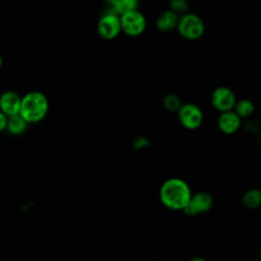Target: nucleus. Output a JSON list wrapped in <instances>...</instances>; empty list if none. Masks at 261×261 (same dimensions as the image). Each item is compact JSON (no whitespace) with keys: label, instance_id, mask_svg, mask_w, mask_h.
<instances>
[{"label":"nucleus","instance_id":"f257e3e1","mask_svg":"<svg viewBox=\"0 0 261 261\" xmlns=\"http://www.w3.org/2000/svg\"><path fill=\"white\" fill-rule=\"evenodd\" d=\"M192 194L189 184L179 177L167 178L159 188L161 204L172 211H182Z\"/></svg>","mask_w":261,"mask_h":261},{"label":"nucleus","instance_id":"f03ea898","mask_svg":"<svg viewBox=\"0 0 261 261\" xmlns=\"http://www.w3.org/2000/svg\"><path fill=\"white\" fill-rule=\"evenodd\" d=\"M49 111V100L40 91H31L21 97L18 114L28 123H37L43 120Z\"/></svg>","mask_w":261,"mask_h":261},{"label":"nucleus","instance_id":"7ed1b4c3","mask_svg":"<svg viewBox=\"0 0 261 261\" xmlns=\"http://www.w3.org/2000/svg\"><path fill=\"white\" fill-rule=\"evenodd\" d=\"M176 31L181 38L188 41H196L204 35L205 23L198 14L187 12L179 15Z\"/></svg>","mask_w":261,"mask_h":261},{"label":"nucleus","instance_id":"20e7f679","mask_svg":"<svg viewBox=\"0 0 261 261\" xmlns=\"http://www.w3.org/2000/svg\"><path fill=\"white\" fill-rule=\"evenodd\" d=\"M121 32L128 37L141 36L147 27L145 15L139 10H130L119 15Z\"/></svg>","mask_w":261,"mask_h":261},{"label":"nucleus","instance_id":"39448f33","mask_svg":"<svg viewBox=\"0 0 261 261\" xmlns=\"http://www.w3.org/2000/svg\"><path fill=\"white\" fill-rule=\"evenodd\" d=\"M176 114L180 125L186 129H198L203 123L204 115L202 109L195 103H182Z\"/></svg>","mask_w":261,"mask_h":261},{"label":"nucleus","instance_id":"423d86ee","mask_svg":"<svg viewBox=\"0 0 261 261\" xmlns=\"http://www.w3.org/2000/svg\"><path fill=\"white\" fill-rule=\"evenodd\" d=\"M213 206V198L206 191H199L192 194L182 212L188 216H197L208 212Z\"/></svg>","mask_w":261,"mask_h":261},{"label":"nucleus","instance_id":"0eeeda50","mask_svg":"<svg viewBox=\"0 0 261 261\" xmlns=\"http://www.w3.org/2000/svg\"><path fill=\"white\" fill-rule=\"evenodd\" d=\"M210 102L212 107L221 113L233 109L237 102V97L234 92L229 87L219 86L212 91Z\"/></svg>","mask_w":261,"mask_h":261},{"label":"nucleus","instance_id":"6e6552de","mask_svg":"<svg viewBox=\"0 0 261 261\" xmlns=\"http://www.w3.org/2000/svg\"><path fill=\"white\" fill-rule=\"evenodd\" d=\"M121 33L118 15L102 13L97 22V34L103 40H113Z\"/></svg>","mask_w":261,"mask_h":261},{"label":"nucleus","instance_id":"1a4fd4ad","mask_svg":"<svg viewBox=\"0 0 261 261\" xmlns=\"http://www.w3.org/2000/svg\"><path fill=\"white\" fill-rule=\"evenodd\" d=\"M21 96L12 90H6L0 94V111L6 116L18 114Z\"/></svg>","mask_w":261,"mask_h":261},{"label":"nucleus","instance_id":"9d476101","mask_svg":"<svg viewBox=\"0 0 261 261\" xmlns=\"http://www.w3.org/2000/svg\"><path fill=\"white\" fill-rule=\"evenodd\" d=\"M242 124V118L233 111L221 112L217 118V126L221 133L224 135L236 134Z\"/></svg>","mask_w":261,"mask_h":261},{"label":"nucleus","instance_id":"9b49d317","mask_svg":"<svg viewBox=\"0 0 261 261\" xmlns=\"http://www.w3.org/2000/svg\"><path fill=\"white\" fill-rule=\"evenodd\" d=\"M179 15L170 9L162 11L156 18L155 27L161 33H170L176 30Z\"/></svg>","mask_w":261,"mask_h":261},{"label":"nucleus","instance_id":"f8f14e48","mask_svg":"<svg viewBox=\"0 0 261 261\" xmlns=\"http://www.w3.org/2000/svg\"><path fill=\"white\" fill-rule=\"evenodd\" d=\"M28 124L29 123L19 114H14L8 116L6 130L12 136H20L27 130Z\"/></svg>","mask_w":261,"mask_h":261},{"label":"nucleus","instance_id":"ddd939ff","mask_svg":"<svg viewBox=\"0 0 261 261\" xmlns=\"http://www.w3.org/2000/svg\"><path fill=\"white\" fill-rule=\"evenodd\" d=\"M242 203L249 210L259 208L261 205V190L250 189L246 191L242 197Z\"/></svg>","mask_w":261,"mask_h":261},{"label":"nucleus","instance_id":"4468645a","mask_svg":"<svg viewBox=\"0 0 261 261\" xmlns=\"http://www.w3.org/2000/svg\"><path fill=\"white\" fill-rule=\"evenodd\" d=\"M232 110L241 118H248L253 114V112L255 110V106L251 100L244 98L241 100H237Z\"/></svg>","mask_w":261,"mask_h":261},{"label":"nucleus","instance_id":"2eb2a0df","mask_svg":"<svg viewBox=\"0 0 261 261\" xmlns=\"http://www.w3.org/2000/svg\"><path fill=\"white\" fill-rule=\"evenodd\" d=\"M182 102L178 95L174 93H169L163 97L162 105L165 110L168 112H177L179 107L181 106Z\"/></svg>","mask_w":261,"mask_h":261},{"label":"nucleus","instance_id":"dca6fc26","mask_svg":"<svg viewBox=\"0 0 261 261\" xmlns=\"http://www.w3.org/2000/svg\"><path fill=\"white\" fill-rule=\"evenodd\" d=\"M169 9L177 15H182L189 10L188 0H169Z\"/></svg>","mask_w":261,"mask_h":261},{"label":"nucleus","instance_id":"f3484780","mask_svg":"<svg viewBox=\"0 0 261 261\" xmlns=\"http://www.w3.org/2000/svg\"><path fill=\"white\" fill-rule=\"evenodd\" d=\"M103 13L114 14V15L119 16L121 14V10H120L118 1L117 0H105L103 3Z\"/></svg>","mask_w":261,"mask_h":261},{"label":"nucleus","instance_id":"a211bd4d","mask_svg":"<svg viewBox=\"0 0 261 261\" xmlns=\"http://www.w3.org/2000/svg\"><path fill=\"white\" fill-rule=\"evenodd\" d=\"M117 1L120 6L121 14L126 11L136 10L139 8V5H140V0H117Z\"/></svg>","mask_w":261,"mask_h":261},{"label":"nucleus","instance_id":"6ab92c4d","mask_svg":"<svg viewBox=\"0 0 261 261\" xmlns=\"http://www.w3.org/2000/svg\"><path fill=\"white\" fill-rule=\"evenodd\" d=\"M149 140L145 136H138L133 141V148L136 150H141L149 146Z\"/></svg>","mask_w":261,"mask_h":261},{"label":"nucleus","instance_id":"aec40b11","mask_svg":"<svg viewBox=\"0 0 261 261\" xmlns=\"http://www.w3.org/2000/svg\"><path fill=\"white\" fill-rule=\"evenodd\" d=\"M246 128L251 132V133H254V132H257L259 129V123L257 121H249L247 124H246Z\"/></svg>","mask_w":261,"mask_h":261},{"label":"nucleus","instance_id":"412c9836","mask_svg":"<svg viewBox=\"0 0 261 261\" xmlns=\"http://www.w3.org/2000/svg\"><path fill=\"white\" fill-rule=\"evenodd\" d=\"M7 118L8 116H6L3 112L0 111V132L6 129V125H7Z\"/></svg>","mask_w":261,"mask_h":261},{"label":"nucleus","instance_id":"4be33fe9","mask_svg":"<svg viewBox=\"0 0 261 261\" xmlns=\"http://www.w3.org/2000/svg\"><path fill=\"white\" fill-rule=\"evenodd\" d=\"M189 261H208L207 259H205L204 257H200V256H195V257H192Z\"/></svg>","mask_w":261,"mask_h":261},{"label":"nucleus","instance_id":"5701e85b","mask_svg":"<svg viewBox=\"0 0 261 261\" xmlns=\"http://www.w3.org/2000/svg\"><path fill=\"white\" fill-rule=\"evenodd\" d=\"M2 65H3V58H2V55L0 54V69L2 68Z\"/></svg>","mask_w":261,"mask_h":261},{"label":"nucleus","instance_id":"b1692460","mask_svg":"<svg viewBox=\"0 0 261 261\" xmlns=\"http://www.w3.org/2000/svg\"><path fill=\"white\" fill-rule=\"evenodd\" d=\"M258 255H259V258L261 259V248L259 249V251H258Z\"/></svg>","mask_w":261,"mask_h":261},{"label":"nucleus","instance_id":"393cba45","mask_svg":"<svg viewBox=\"0 0 261 261\" xmlns=\"http://www.w3.org/2000/svg\"><path fill=\"white\" fill-rule=\"evenodd\" d=\"M258 144L261 146V136L259 137V139H258Z\"/></svg>","mask_w":261,"mask_h":261}]
</instances>
